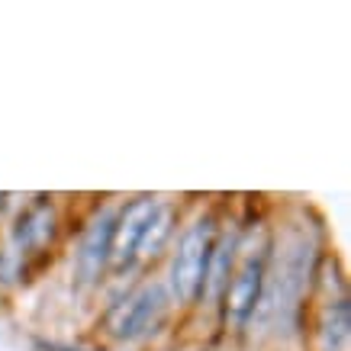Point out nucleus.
<instances>
[{"instance_id":"nucleus-2","label":"nucleus","mask_w":351,"mask_h":351,"mask_svg":"<svg viewBox=\"0 0 351 351\" xmlns=\"http://www.w3.org/2000/svg\"><path fill=\"white\" fill-rule=\"evenodd\" d=\"M168 306V293L161 284H149V287L136 290L132 297H126L119 306L110 313V332L117 339H138L161 319V313Z\"/></svg>"},{"instance_id":"nucleus-4","label":"nucleus","mask_w":351,"mask_h":351,"mask_svg":"<svg viewBox=\"0 0 351 351\" xmlns=\"http://www.w3.org/2000/svg\"><path fill=\"white\" fill-rule=\"evenodd\" d=\"M113 223H117V213H113V210H104L94 223L87 226V232H84V239H81V245H77V255H75V274H77V284H81V287L97 284L100 271L107 267Z\"/></svg>"},{"instance_id":"nucleus-6","label":"nucleus","mask_w":351,"mask_h":351,"mask_svg":"<svg viewBox=\"0 0 351 351\" xmlns=\"http://www.w3.org/2000/svg\"><path fill=\"white\" fill-rule=\"evenodd\" d=\"M13 235H16V245H23V248H43V245H49L55 235V210L49 203L29 206V210L20 216Z\"/></svg>"},{"instance_id":"nucleus-10","label":"nucleus","mask_w":351,"mask_h":351,"mask_svg":"<svg viewBox=\"0 0 351 351\" xmlns=\"http://www.w3.org/2000/svg\"><path fill=\"white\" fill-rule=\"evenodd\" d=\"M43 351H81V348H68V345H55V341H39Z\"/></svg>"},{"instance_id":"nucleus-1","label":"nucleus","mask_w":351,"mask_h":351,"mask_svg":"<svg viewBox=\"0 0 351 351\" xmlns=\"http://www.w3.org/2000/svg\"><path fill=\"white\" fill-rule=\"evenodd\" d=\"M216 245V223L213 219H197L181 235L178 252L171 258V290L181 303H193L206 287V267Z\"/></svg>"},{"instance_id":"nucleus-8","label":"nucleus","mask_w":351,"mask_h":351,"mask_svg":"<svg viewBox=\"0 0 351 351\" xmlns=\"http://www.w3.org/2000/svg\"><path fill=\"white\" fill-rule=\"evenodd\" d=\"M174 213H171L168 206H158L155 210V216H152L149 229H145V235H142V242H138V252L136 258H155L165 248V242L171 239V229H174Z\"/></svg>"},{"instance_id":"nucleus-3","label":"nucleus","mask_w":351,"mask_h":351,"mask_svg":"<svg viewBox=\"0 0 351 351\" xmlns=\"http://www.w3.org/2000/svg\"><path fill=\"white\" fill-rule=\"evenodd\" d=\"M158 206L161 203L155 197H138V200H132L117 216L113 235H110V258H107V265H113V271H123V267H129L136 261L138 242H142V235H145Z\"/></svg>"},{"instance_id":"nucleus-9","label":"nucleus","mask_w":351,"mask_h":351,"mask_svg":"<svg viewBox=\"0 0 351 351\" xmlns=\"http://www.w3.org/2000/svg\"><path fill=\"white\" fill-rule=\"evenodd\" d=\"M232 258H235V239H223V245H213L210 267H206L210 293H223L226 290V284H229V271H232Z\"/></svg>"},{"instance_id":"nucleus-5","label":"nucleus","mask_w":351,"mask_h":351,"mask_svg":"<svg viewBox=\"0 0 351 351\" xmlns=\"http://www.w3.org/2000/svg\"><path fill=\"white\" fill-rule=\"evenodd\" d=\"M261 290H265V258H245L239 274L226 284V316L242 326L248 316H255L258 303H261Z\"/></svg>"},{"instance_id":"nucleus-7","label":"nucleus","mask_w":351,"mask_h":351,"mask_svg":"<svg viewBox=\"0 0 351 351\" xmlns=\"http://www.w3.org/2000/svg\"><path fill=\"white\" fill-rule=\"evenodd\" d=\"M348 329H351L348 300H335V303L326 309V322H322L326 351H345V345H348Z\"/></svg>"}]
</instances>
